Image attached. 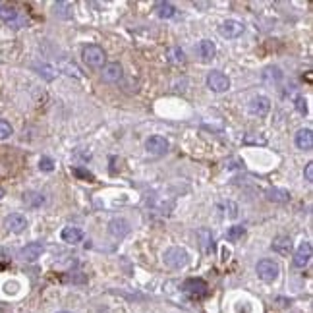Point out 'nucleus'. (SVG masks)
I'll list each match as a JSON object with an SVG mask.
<instances>
[{"label":"nucleus","instance_id":"c85d7f7f","mask_svg":"<svg viewBox=\"0 0 313 313\" xmlns=\"http://www.w3.org/2000/svg\"><path fill=\"white\" fill-rule=\"evenodd\" d=\"M2 197H4V191H2V189H0V199H2Z\"/></svg>","mask_w":313,"mask_h":313},{"label":"nucleus","instance_id":"ddd939ff","mask_svg":"<svg viewBox=\"0 0 313 313\" xmlns=\"http://www.w3.org/2000/svg\"><path fill=\"white\" fill-rule=\"evenodd\" d=\"M296 147L302 151H312L313 147V132L310 128H304L296 134Z\"/></svg>","mask_w":313,"mask_h":313},{"label":"nucleus","instance_id":"bb28decb","mask_svg":"<svg viewBox=\"0 0 313 313\" xmlns=\"http://www.w3.org/2000/svg\"><path fill=\"white\" fill-rule=\"evenodd\" d=\"M306 180L313 182V162H308V166H306Z\"/></svg>","mask_w":313,"mask_h":313},{"label":"nucleus","instance_id":"a211bd4d","mask_svg":"<svg viewBox=\"0 0 313 313\" xmlns=\"http://www.w3.org/2000/svg\"><path fill=\"white\" fill-rule=\"evenodd\" d=\"M155 10H156V16L162 17V19H168V17H172L176 14V8L170 2H158L155 6Z\"/></svg>","mask_w":313,"mask_h":313},{"label":"nucleus","instance_id":"f03ea898","mask_svg":"<svg viewBox=\"0 0 313 313\" xmlns=\"http://www.w3.org/2000/svg\"><path fill=\"white\" fill-rule=\"evenodd\" d=\"M105 60H107V56H105V50H103L101 47H97V45H87V47L83 48V62H85L87 66H91V68H101V66L105 64Z\"/></svg>","mask_w":313,"mask_h":313},{"label":"nucleus","instance_id":"4be33fe9","mask_svg":"<svg viewBox=\"0 0 313 313\" xmlns=\"http://www.w3.org/2000/svg\"><path fill=\"white\" fill-rule=\"evenodd\" d=\"M244 234H246V228L244 226H230L228 232H226V238H228V242H238Z\"/></svg>","mask_w":313,"mask_h":313},{"label":"nucleus","instance_id":"2eb2a0df","mask_svg":"<svg viewBox=\"0 0 313 313\" xmlns=\"http://www.w3.org/2000/svg\"><path fill=\"white\" fill-rule=\"evenodd\" d=\"M273 250L281 255H288L292 251V240L288 236H277L273 240Z\"/></svg>","mask_w":313,"mask_h":313},{"label":"nucleus","instance_id":"c756f323","mask_svg":"<svg viewBox=\"0 0 313 313\" xmlns=\"http://www.w3.org/2000/svg\"><path fill=\"white\" fill-rule=\"evenodd\" d=\"M58 313H70V312H58Z\"/></svg>","mask_w":313,"mask_h":313},{"label":"nucleus","instance_id":"7ed1b4c3","mask_svg":"<svg viewBox=\"0 0 313 313\" xmlns=\"http://www.w3.org/2000/svg\"><path fill=\"white\" fill-rule=\"evenodd\" d=\"M207 87L211 91H215V93H224V91L230 89V79H228L226 74H222L219 70H213L207 76Z\"/></svg>","mask_w":313,"mask_h":313},{"label":"nucleus","instance_id":"aec40b11","mask_svg":"<svg viewBox=\"0 0 313 313\" xmlns=\"http://www.w3.org/2000/svg\"><path fill=\"white\" fill-rule=\"evenodd\" d=\"M23 203L29 205V207H41L45 203V197L41 193H35V191H27L23 193Z\"/></svg>","mask_w":313,"mask_h":313},{"label":"nucleus","instance_id":"9d476101","mask_svg":"<svg viewBox=\"0 0 313 313\" xmlns=\"http://www.w3.org/2000/svg\"><path fill=\"white\" fill-rule=\"evenodd\" d=\"M269 109H271V103L267 97H253L248 107L250 114H253V116H265L269 112Z\"/></svg>","mask_w":313,"mask_h":313},{"label":"nucleus","instance_id":"cd10ccee","mask_svg":"<svg viewBox=\"0 0 313 313\" xmlns=\"http://www.w3.org/2000/svg\"><path fill=\"white\" fill-rule=\"evenodd\" d=\"M0 313H12L10 310H0Z\"/></svg>","mask_w":313,"mask_h":313},{"label":"nucleus","instance_id":"0eeeda50","mask_svg":"<svg viewBox=\"0 0 313 313\" xmlns=\"http://www.w3.org/2000/svg\"><path fill=\"white\" fill-rule=\"evenodd\" d=\"M122 76H124V72H122V66H120L118 62L107 64V66L103 68V72H101V78H103V81H107V83H118V81L122 79Z\"/></svg>","mask_w":313,"mask_h":313},{"label":"nucleus","instance_id":"39448f33","mask_svg":"<svg viewBox=\"0 0 313 313\" xmlns=\"http://www.w3.org/2000/svg\"><path fill=\"white\" fill-rule=\"evenodd\" d=\"M164 263L172 269H180L188 263V251L182 248H168L164 251Z\"/></svg>","mask_w":313,"mask_h":313},{"label":"nucleus","instance_id":"393cba45","mask_svg":"<svg viewBox=\"0 0 313 313\" xmlns=\"http://www.w3.org/2000/svg\"><path fill=\"white\" fill-rule=\"evenodd\" d=\"M12 136V126L6 120H0V140H8Z\"/></svg>","mask_w":313,"mask_h":313},{"label":"nucleus","instance_id":"423d86ee","mask_svg":"<svg viewBox=\"0 0 313 313\" xmlns=\"http://www.w3.org/2000/svg\"><path fill=\"white\" fill-rule=\"evenodd\" d=\"M219 33L222 37H226V39H236V37H240L244 33V25L240 21H236V19H226V21H222L219 25Z\"/></svg>","mask_w":313,"mask_h":313},{"label":"nucleus","instance_id":"b1692460","mask_svg":"<svg viewBox=\"0 0 313 313\" xmlns=\"http://www.w3.org/2000/svg\"><path fill=\"white\" fill-rule=\"evenodd\" d=\"M74 174L78 176V178H83V180H87V182H93L95 180V176L89 172V170H85V168H79V166H76L74 168Z\"/></svg>","mask_w":313,"mask_h":313},{"label":"nucleus","instance_id":"412c9836","mask_svg":"<svg viewBox=\"0 0 313 313\" xmlns=\"http://www.w3.org/2000/svg\"><path fill=\"white\" fill-rule=\"evenodd\" d=\"M267 197H269L271 201L284 203V201H288V199H290V193H288L286 189H277V188H273V189H269V191H267Z\"/></svg>","mask_w":313,"mask_h":313},{"label":"nucleus","instance_id":"a878e982","mask_svg":"<svg viewBox=\"0 0 313 313\" xmlns=\"http://www.w3.org/2000/svg\"><path fill=\"white\" fill-rule=\"evenodd\" d=\"M170 60L172 62H184V52L180 50V48H170Z\"/></svg>","mask_w":313,"mask_h":313},{"label":"nucleus","instance_id":"1a4fd4ad","mask_svg":"<svg viewBox=\"0 0 313 313\" xmlns=\"http://www.w3.org/2000/svg\"><path fill=\"white\" fill-rule=\"evenodd\" d=\"M41 253H43V244L31 242V244H27V246H23V248L19 250V259L31 263V261H37V259L41 257Z\"/></svg>","mask_w":313,"mask_h":313},{"label":"nucleus","instance_id":"9b49d317","mask_svg":"<svg viewBox=\"0 0 313 313\" xmlns=\"http://www.w3.org/2000/svg\"><path fill=\"white\" fill-rule=\"evenodd\" d=\"M4 224H6V228H8L10 232H14V234H19V232H23V230L27 228V220H25V217L19 215V213H14V215L6 217Z\"/></svg>","mask_w":313,"mask_h":313},{"label":"nucleus","instance_id":"5701e85b","mask_svg":"<svg viewBox=\"0 0 313 313\" xmlns=\"http://www.w3.org/2000/svg\"><path fill=\"white\" fill-rule=\"evenodd\" d=\"M39 168H41L43 172H50V170H54V162H52V158H48V156H41V160H39Z\"/></svg>","mask_w":313,"mask_h":313},{"label":"nucleus","instance_id":"f257e3e1","mask_svg":"<svg viewBox=\"0 0 313 313\" xmlns=\"http://www.w3.org/2000/svg\"><path fill=\"white\" fill-rule=\"evenodd\" d=\"M182 290H184V294H188L189 298L201 300V298L207 296L209 286H207V282L201 281V279H188V281L182 284Z\"/></svg>","mask_w":313,"mask_h":313},{"label":"nucleus","instance_id":"4468645a","mask_svg":"<svg viewBox=\"0 0 313 313\" xmlns=\"http://www.w3.org/2000/svg\"><path fill=\"white\" fill-rule=\"evenodd\" d=\"M109 232H110L114 238H124V236L130 232V224H128L124 219H114V220H110V224H109Z\"/></svg>","mask_w":313,"mask_h":313},{"label":"nucleus","instance_id":"7c9ffc66","mask_svg":"<svg viewBox=\"0 0 313 313\" xmlns=\"http://www.w3.org/2000/svg\"><path fill=\"white\" fill-rule=\"evenodd\" d=\"M0 8H2V4H0Z\"/></svg>","mask_w":313,"mask_h":313},{"label":"nucleus","instance_id":"f8f14e48","mask_svg":"<svg viewBox=\"0 0 313 313\" xmlns=\"http://www.w3.org/2000/svg\"><path fill=\"white\" fill-rule=\"evenodd\" d=\"M145 147L149 153L153 155H164L168 151V141L162 138V136H151L147 141H145Z\"/></svg>","mask_w":313,"mask_h":313},{"label":"nucleus","instance_id":"20e7f679","mask_svg":"<svg viewBox=\"0 0 313 313\" xmlns=\"http://www.w3.org/2000/svg\"><path fill=\"white\" fill-rule=\"evenodd\" d=\"M279 273H281V269H279V265H277L273 259H261V261L257 263V275H259V279L265 281V282L277 281Z\"/></svg>","mask_w":313,"mask_h":313},{"label":"nucleus","instance_id":"6e6552de","mask_svg":"<svg viewBox=\"0 0 313 313\" xmlns=\"http://www.w3.org/2000/svg\"><path fill=\"white\" fill-rule=\"evenodd\" d=\"M310 261H312V244L304 242V244H300V248L294 253V267L304 269L310 265Z\"/></svg>","mask_w":313,"mask_h":313},{"label":"nucleus","instance_id":"dca6fc26","mask_svg":"<svg viewBox=\"0 0 313 313\" xmlns=\"http://www.w3.org/2000/svg\"><path fill=\"white\" fill-rule=\"evenodd\" d=\"M197 50H199V56L207 62V60H213L215 58V54H217V47H215V43L213 41H201L199 45H197Z\"/></svg>","mask_w":313,"mask_h":313},{"label":"nucleus","instance_id":"6ab92c4d","mask_svg":"<svg viewBox=\"0 0 313 313\" xmlns=\"http://www.w3.org/2000/svg\"><path fill=\"white\" fill-rule=\"evenodd\" d=\"M54 14L62 19H70L72 17V4L70 2H56L54 4Z\"/></svg>","mask_w":313,"mask_h":313},{"label":"nucleus","instance_id":"f3484780","mask_svg":"<svg viewBox=\"0 0 313 313\" xmlns=\"http://www.w3.org/2000/svg\"><path fill=\"white\" fill-rule=\"evenodd\" d=\"M62 240L68 242V244H72V246L74 244H79L83 240V232L79 228H76V226H66L62 230Z\"/></svg>","mask_w":313,"mask_h":313}]
</instances>
